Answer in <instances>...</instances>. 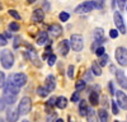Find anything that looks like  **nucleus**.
<instances>
[{
  "label": "nucleus",
  "mask_w": 127,
  "mask_h": 122,
  "mask_svg": "<svg viewBox=\"0 0 127 122\" xmlns=\"http://www.w3.org/2000/svg\"><path fill=\"white\" fill-rule=\"evenodd\" d=\"M0 62H1V66L6 70L12 69L13 64H14V56L12 54L10 50H3L0 52Z\"/></svg>",
  "instance_id": "obj_1"
},
{
  "label": "nucleus",
  "mask_w": 127,
  "mask_h": 122,
  "mask_svg": "<svg viewBox=\"0 0 127 122\" xmlns=\"http://www.w3.org/2000/svg\"><path fill=\"white\" fill-rule=\"evenodd\" d=\"M32 109V99L29 97H23L22 99H20L19 102V104H18V112H19V115H28L29 112Z\"/></svg>",
  "instance_id": "obj_2"
},
{
  "label": "nucleus",
  "mask_w": 127,
  "mask_h": 122,
  "mask_svg": "<svg viewBox=\"0 0 127 122\" xmlns=\"http://www.w3.org/2000/svg\"><path fill=\"white\" fill-rule=\"evenodd\" d=\"M27 80H28V79H27V75H26V74L17 73V74H12V75H10L8 81H10L13 85L20 88V87H24V85L27 84Z\"/></svg>",
  "instance_id": "obj_3"
},
{
  "label": "nucleus",
  "mask_w": 127,
  "mask_h": 122,
  "mask_svg": "<svg viewBox=\"0 0 127 122\" xmlns=\"http://www.w3.org/2000/svg\"><path fill=\"white\" fill-rule=\"evenodd\" d=\"M70 46L75 52H80L84 47V39L81 34H72L70 37Z\"/></svg>",
  "instance_id": "obj_4"
},
{
  "label": "nucleus",
  "mask_w": 127,
  "mask_h": 122,
  "mask_svg": "<svg viewBox=\"0 0 127 122\" xmlns=\"http://www.w3.org/2000/svg\"><path fill=\"white\" fill-rule=\"evenodd\" d=\"M116 60L122 66H127V48L117 47L116 48Z\"/></svg>",
  "instance_id": "obj_5"
},
{
  "label": "nucleus",
  "mask_w": 127,
  "mask_h": 122,
  "mask_svg": "<svg viewBox=\"0 0 127 122\" xmlns=\"http://www.w3.org/2000/svg\"><path fill=\"white\" fill-rule=\"evenodd\" d=\"M93 9H95V3L94 1H85V3H81L75 8V13L78 14H85L92 12Z\"/></svg>",
  "instance_id": "obj_6"
},
{
  "label": "nucleus",
  "mask_w": 127,
  "mask_h": 122,
  "mask_svg": "<svg viewBox=\"0 0 127 122\" xmlns=\"http://www.w3.org/2000/svg\"><path fill=\"white\" fill-rule=\"evenodd\" d=\"M113 20H114V23H116V27L120 29V32L125 34V33H126V27H125V24H123L122 15H121L118 12H114V14H113Z\"/></svg>",
  "instance_id": "obj_7"
},
{
  "label": "nucleus",
  "mask_w": 127,
  "mask_h": 122,
  "mask_svg": "<svg viewBox=\"0 0 127 122\" xmlns=\"http://www.w3.org/2000/svg\"><path fill=\"white\" fill-rule=\"evenodd\" d=\"M48 33H51V36L54 38H57L62 34V27L57 23H52L50 27H48Z\"/></svg>",
  "instance_id": "obj_8"
},
{
  "label": "nucleus",
  "mask_w": 127,
  "mask_h": 122,
  "mask_svg": "<svg viewBox=\"0 0 127 122\" xmlns=\"http://www.w3.org/2000/svg\"><path fill=\"white\" fill-rule=\"evenodd\" d=\"M116 97H117V104L121 108L127 109V95L125 94V92H116Z\"/></svg>",
  "instance_id": "obj_9"
},
{
  "label": "nucleus",
  "mask_w": 127,
  "mask_h": 122,
  "mask_svg": "<svg viewBox=\"0 0 127 122\" xmlns=\"http://www.w3.org/2000/svg\"><path fill=\"white\" fill-rule=\"evenodd\" d=\"M69 48H70V42H69V41H66V39H64V41H61V42L59 43V46H57V52L60 55H62V56H66L69 54Z\"/></svg>",
  "instance_id": "obj_10"
},
{
  "label": "nucleus",
  "mask_w": 127,
  "mask_h": 122,
  "mask_svg": "<svg viewBox=\"0 0 127 122\" xmlns=\"http://www.w3.org/2000/svg\"><path fill=\"white\" fill-rule=\"evenodd\" d=\"M116 79H117V83L122 88L127 89V78H126V75L122 70H116Z\"/></svg>",
  "instance_id": "obj_11"
},
{
  "label": "nucleus",
  "mask_w": 127,
  "mask_h": 122,
  "mask_svg": "<svg viewBox=\"0 0 127 122\" xmlns=\"http://www.w3.org/2000/svg\"><path fill=\"white\" fill-rule=\"evenodd\" d=\"M19 118V112L15 108H9L6 112V121L8 122H17Z\"/></svg>",
  "instance_id": "obj_12"
},
{
  "label": "nucleus",
  "mask_w": 127,
  "mask_h": 122,
  "mask_svg": "<svg viewBox=\"0 0 127 122\" xmlns=\"http://www.w3.org/2000/svg\"><path fill=\"white\" fill-rule=\"evenodd\" d=\"M93 36H94V41L98 43H103L105 42V38H104V30L102 28H95L93 30Z\"/></svg>",
  "instance_id": "obj_13"
},
{
  "label": "nucleus",
  "mask_w": 127,
  "mask_h": 122,
  "mask_svg": "<svg viewBox=\"0 0 127 122\" xmlns=\"http://www.w3.org/2000/svg\"><path fill=\"white\" fill-rule=\"evenodd\" d=\"M32 19H33V22L36 23H41V22H43V19H45V12L42 9H36L33 14H32Z\"/></svg>",
  "instance_id": "obj_14"
},
{
  "label": "nucleus",
  "mask_w": 127,
  "mask_h": 122,
  "mask_svg": "<svg viewBox=\"0 0 127 122\" xmlns=\"http://www.w3.org/2000/svg\"><path fill=\"white\" fill-rule=\"evenodd\" d=\"M37 45H50V39H48V33L42 30L39 32V34L37 36Z\"/></svg>",
  "instance_id": "obj_15"
},
{
  "label": "nucleus",
  "mask_w": 127,
  "mask_h": 122,
  "mask_svg": "<svg viewBox=\"0 0 127 122\" xmlns=\"http://www.w3.org/2000/svg\"><path fill=\"white\" fill-rule=\"evenodd\" d=\"M45 88L48 90V92H54V89L56 88V80L52 75H48L46 78V81H45Z\"/></svg>",
  "instance_id": "obj_16"
},
{
  "label": "nucleus",
  "mask_w": 127,
  "mask_h": 122,
  "mask_svg": "<svg viewBox=\"0 0 127 122\" xmlns=\"http://www.w3.org/2000/svg\"><path fill=\"white\" fill-rule=\"evenodd\" d=\"M5 93H9V94H13V95H18L19 93V88L13 85L10 81H8V83H5Z\"/></svg>",
  "instance_id": "obj_17"
},
{
  "label": "nucleus",
  "mask_w": 127,
  "mask_h": 122,
  "mask_svg": "<svg viewBox=\"0 0 127 122\" xmlns=\"http://www.w3.org/2000/svg\"><path fill=\"white\" fill-rule=\"evenodd\" d=\"M97 116L99 118V122H109V115H108V112L105 111V108L99 109Z\"/></svg>",
  "instance_id": "obj_18"
},
{
  "label": "nucleus",
  "mask_w": 127,
  "mask_h": 122,
  "mask_svg": "<svg viewBox=\"0 0 127 122\" xmlns=\"http://www.w3.org/2000/svg\"><path fill=\"white\" fill-rule=\"evenodd\" d=\"M87 120L88 122H98V116L95 113V111L93 108H88V112H87Z\"/></svg>",
  "instance_id": "obj_19"
},
{
  "label": "nucleus",
  "mask_w": 127,
  "mask_h": 122,
  "mask_svg": "<svg viewBox=\"0 0 127 122\" xmlns=\"http://www.w3.org/2000/svg\"><path fill=\"white\" fill-rule=\"evenodd\" d=\"M92 73L95 76H100L102 75V67L98 64V61H93V62H92Z\"/></svg>",
  "instance_id": "obj_20"
},
{
  "label": "nucleus",
  "mask_w": 127,
  "mask_h": 122,
  "mask_svg": "<svg viewBox=\"0 0 127 122\" xmlns=\"http://www.w3.org/2000/svg\"><path fill=\"white\" fill-rule=\"evenodd\" d=\"M80 103H79V113H80V116H85L87 115V112H88V104H87V100L85 99H81V100H79Z\"/></svg>",
  "instance_id": "obj_21"
},
{
  "label": "nucleus",
  "mask_w": 127,
  "mask_h": 122,
  "mask_svg": "<svg viewBox=\"0 0 127 122\" xmlns=\"http://www.w3.org/2000/svg\"><path fill=\"white\" fill-rule=\"evenodd\" d=\"M67 106V99L65 97H59L56 98V107L60 108V109H64V108H66Z\"/></svg>",
  "instance_id": "obj_22"
},
{
  "label": "nucleus",
  "mask_w": 127,
  "mask_h": 122,
  "mask_svg": "<svg viewBox=\"0 0 127 122\" xmlns=\"http://www.w3.org/2000/svg\"><path fill=\"white\" fill-rule=\"evenodd\" d=\"M89 100H90V103L93 106L99 104V94H98V92H92V93L89 94Z\"/></svg>",
  "instance_id": "obj_23"
},
{
  "label": "nucleus",
  "mask_w": 127,
  "mask_h": 122,
  "mask_svg": "<svg viewBox=\"0 0 127 122\" xmlns=\"http://www.w3.org/2000/svg\"><path fill=\"white\" fill-rule=\"evenodd\" d=\"M3 98L5 99V102H6L8 104H13L14 102H15V99H17V95H13V94H9V93H5Z\"/></svg>",
  "instance_id": "obj_24"
},
{
  "label": "nucleus",
  "mask_w": 127,
  "mask_h": 122,
  "mask_svg": "<svg viewBox=\"0 0 127 122\" xmlns=\"http://www.w3.org/2000/svg\"><path fill=\"white\" fill-rule=\"evenodd\" d=\"M48 93H50V92H48L45 87H38V89H37V94H38L41 98H46V97L48 95Z\"/></svg>",
  "instance_id": "obj_25"
},
{
  "label": "nucleus",
  "mask_w": 127,
  "mask_h": 122,
  "mask_svg": "<svg viewBox=\"0 0 127 122\" xmlns=\"http://www.w3.org/2000/svg\"><path fill=\"white\" fill-rule=\"evenodd\" d=\"M87 87V81L85 80H78L76 84H75V88H76V92H80V90H84Z\"/></svg>",
  "instance_id": "obj_26"
},
{
  "label": "nucleus",
  "mask_w": 127,
  "mask_h": 122,
  "mask_svg": "<svg viewBox=\"0 0 127 122\" xmlns=\"http://www.w3.org/2000/svg\"><path fill=\"white\" fill-rule=\"evenodd\" d=\"M99 57V61H98V64L100 65V66H105L108 64V55L107 54H103L102 56H98Z\"/></svg>",
  "instance_id": "obj_27"
},
{
  "label": "nucleus",
  "mask_w": 127,
  "mask_h": 122,
  "mask_svg": "<svg viewBox=\"0 0 127 122\" xmlns=\"http://www.w3.org/2000/svg\"><path fill=\"white\" fill-rule=\"evenodd\" d=\"M59 18H60L61 22H67L69 18H70V14H69L67 12H61L60 15H59Z\"/></svg>",
  "instance_id": "obj_28"
},
{
  "label": "nucleus",
  "mask_w": 127,
  "mask_h": 122,
  "mask_svg": "<svg viewBox=\"0 0 127 122\" xmlns=\"http://www.w3.org/2000/svg\"><path fill=\"white\" fill-rule=\"evenodd\" d=\"M19 29H20V27H19L18 23H15V22L9 23V30H12V32H18Z\"/></svg>",
  "instance_id": "obj_29"
},
{
  "label": "nucleus",
  "mask_w": 127,
  "mask_h": 122,
  "mask_svg": "<svg viewBox=\"0 0 127 122\" xmlns=\"http://www.w3.org/2000/svg\"><path fill=\"white\" fill-rule=\"evenodd\" d=\"M9 14L12 15L14 19H17V20H19L20 18H22V17H20V14L17 12V10H14V9H10V10H9Z\"/></svg>",
  "instance_id": "obj_30"
},
{
  "label": "nucleus",
  "mask_w": 127,
  "mask_h": 122,
  "mask_svg": "<svg viewBox=\"0 0 127 122\" xmlns=\"http://www.w3.org/2000/svg\"><path fill=\"white\" fill-rule=\"evenodd\" d=\"M74 73H75V67H74V65H70L67 67V76L70 79H74Z\"/></svg>",
  "instance_id": "obj_31"
},
{
  "label": "nucleus",
  "mask_w": 127,
  "mask_h": 122,
  "mask_svg": "<svg viewBox=\"0 0 127 122\" xmlns=\"http://www.w3.org/2000/svg\"><path fill=\"white\" fill-rule=\"evenodd\" d=\"M47 59H48V65L50 66H54V64L56 62V55L55 54H51Z\"/></svg>",
  "instance_id": "obj_32"
},
{
  "label": "nucleus",
  "mask_w": 127,
  "mask_h": 122,
  "mask_svg": "<svg viewBox=\"0 0 127 122\" xmlns=\"http://www.w3.org/2000/svg\"><path fill=\"white\" fill-rule=\"evenodd\" d=\"M103 54H105V48L103 46H99V47L95 48V55L97 56H102Z\"/></svg>",
  "instance_id": "obj_33"
},
{
  "label": "nucleus",
  "mask_w": 127,
  "mask_h": 122,
  "mask_svg": "<svg viewBox=\"0 0 127 122\" xmlns=\"http://www.w3.org/2000/svg\"><path fill=\"white\" fill-rule=\"evenodd\" d=\"M93 1L95 3V8H97V9H103L104 0H93Z\"/></svg>",
  "instance_id": "obj_34"
},
{
  "label": "nucleus",
  "mask_w": 127,
  "mask_h": 122,
  "mask_svg": "<svg viewBox=\"0 0 127 122\" xmlns=\"http://www.w3.org/2000/svg\"><path fill=\"white\" fill-rule=\"evenodd\" d=\"M80 100V94H79V92H75L72 95H71V102H74V103H76V102Z\"/></svg>",
  "instance_id": "obj_35"
},
{
  "label": "nucleus",
  "mask_w": 127,
  "mask_h": 122,
  "mask_svg": "<svg viewBox=\"0 0 127 122\" xmlns=\"http://www.w3.org/2000/svg\"><path fill=\"white\" fill-rule=\"evenodd\" d=\"M54 106H56V98L52 97V98H50L48 102H47V109H48L50 107H54Z\"/></svg>",
  "instance_id": "obj_36"
},
{
  "label": "nucleus",
  "mask_w": 127,
  "mask_h": 122,
  "mask_svg": "<svg viewBox=\"0 0 127 122\" xmlns=\"http://www.w3.org/2000/svg\"><path fill=\"white\" fill-rule=\"evenodd\" d=\"M112 112H113V115H118V104H117V102H112Z\"/></svg>",
  "instance_id": "obj_37"
},
{
  "label": "nucleus",
  "mask_w": 127,
  "mask_h": 122,
  "mask_svg": "<svg viewBox=\"0 0 127 122\" xmlns=\"http://www.w3.org/2000/svg\"><path fill=\"white\" fill-rule=\"evenodd\" d=\"M55 120H56V113L55 112H50L48 117H47V122H54Z\"/></svg>",
  "instance_id": "obj_38"
},
{
  "label": "nucleus",
  "mask_w": 127,
  "mask_h": 122,
  "mask_svg": "<svg viewBox=\"0 0 127 122\" xmlns=\"http://www.w3.org/2000/svg\"><path fill=\"white\" fill-rule=\"evenodd\" d=\"M6 102H5V99L4 98H0V112H3L5 108H6Z\"/></svg>",
  "instance_id": "obj_39"
},
{
  "label": "nucleus",
  "mask_w": 127,
  "mask_h": 122,
  "mask_svg": "<svg viewBox=\"0 0 127 122\" xmlns=\"http://www.w3.org/2000/svg\"><path fill=\"white\" fill-rule=\"evenodd\" d=\"M5 85V75L3 71H0V88H3Z\"/></svg>",
  "instance_id": "obj_40"
},
{
  "label": "nucleus",
  "mask_w": 127,
  "mask_h": 122,
  "mask_svg": "<svg viewBox=\"0 0 127 122\" xmlns=\"http://www.w3.org/2000/svg\"><path fill=\"white\" fill-rule=\"evenodd\" d=\"M116 1L118 3V6H120L121 10H123L125 6H126V4H127V0H116Z\"/></svg>",
  "instance_id": "obj_41"
},
{
  "label": "nucleus",
  "mask_w": 127,
  "mask_h": 122,
  "mask_svg": "<svg viewBox=\"0 0 127 122\" xmlns=\"http://www.w3.org/2000/svg\"><path fill=\"white\" fill-rule=\"evenodd\" d=\"M109 36H111V38H117V37H118V30L111 29V30H109Z\"/></svg>",
  "instance_id": "obj_42"
},
{
  "label": "nucleus",
  "mask_w": 127,
  "mask_h": 122,
  "mask_svg": "<svg viewBox=\"0 0 127 122\" xmlns=\"http://www.w3.org/2000/svg\"><path fill=\"white\" fill-rule=\"evenodd\" d=\"M5 45H8L6 38L4 37V34H0V46H5Z\"/></svg>",
  "instance_id": "obj_43"
},
{
  "label": "nucleus",
  "mask_w": 127,
  "mask_h": 122,
  "mask_svg": "<svg viewBox=\"0 0 127 122\" xmlns=\"http://www.w3.org/2000/svg\"><path fill=\"white\" fill-rule=\"evenodd\" d=\"M48 9H50V4H48V1L47 0H43V12H48Z\"/></svg>",
  "instance_id": "obj_44"
},
{
  "label": "nucleus",
  "mask_w": 127,
  "mask_h": 122,
  "mask_svg": "<svg viewBox=\"0 0 127 122\" xmlns=\"http://www.w3.org/2000/svg\"><path fill=\"white\" fill-rule=\"evenodd\" d=\"M109 90H111V94H113V95H114L116 90H114V88H113V81H109Z\"/></svg>",
  "instance_id": "obj_45"
},
{
  "label": "nucleus",
  "mask_w": 127,
  "mask_h": 122,
  "mask_svg": "<svg viewBox=\"0 0 127 122\" xmlns=\"http://www.w3.org/2000/svg\"><path fill=\"white\" fill-rule=\"evenodd\" d=\"M19 42H20V38H19V37H15V38H14V47H15V48L19 46Z\"/></svg>",
  "instance_id": "obj_46"
},
{
  "label": "nucleus",
  "mask_w": 127,
  "mask_h": 122,
  "mask_svg": "<svg viewBox=\"0 0 127 122\" xmlns=\"http://www.w3.org/2000/svg\"><path fill=\"white\" fill-rule=\"evenodd\" d=\"M102 100H103L102 103H103V106H104V108H105V107L108 106V99H107V97H103V99H102Z\"/></svg>",
  "instance_id": "obj_47"
},
{
  "label": "nucleus",
  "mask_w": 127,
  "mask_h": 122,
  "mask_svg": "<svg viewBox=\"0 0 127 122\" xmlns=\"http://www.w3.org/2000/svg\"><path fill=\"white\" fill-rule=\"evenodd\" d=\"M90 74H92L90 71H87V80H88V81L92 80V75H90ZM87 80H85V81H87Z\"/></svg>",
  "instance_id": "obj_48"
},
{
  "label": "nucleus",
  "mask_w": 127,
  "mask_h": 122,
  "mask_svg": "<svg viewBox=\"0 0 127 122\" xmlns=\"http://www.w3.org/2000/svg\"><path fill=\"white\" fill-rule=\"evenodd\" d=\"M4 37H5V38H10V37H12V34H10L9 32H5V34H4Z\"/></svg>",
  "instance_id": "obj_49"
},
{
  "label": "nucleus",
  "mask_w": 127,
  "mask_h": 122,
  "mask_svg": "<svg viewBox=\"0 0 127 122\" xmlns=\"http://www.w3.org/2000/svg\"><path fill=\"white\" fill-rule=\"evenodd\" d=\"M114 5H116V0H112V8L114 9Z\"/></svg>",
  "instance_id": "obj_50"
},
{
  "label": "nucleus",
  "mask_w": 127,
  "mask_h": 122,
  "mask_svg": "<svg viewBox=\"0 0 127 122\" xmlns=\"http://www.w3.org/2000/svg\"><path fill=\"white\" fill-rule=\"evenodd\" d=\"M36 0H27V3H29V4H32V3H34Z\"/></svg>",
  "instance_id": "obj_51"
},
{
  "label": "nucleus",
  "mask_w": 127,
  "mask_h": 122,
  "mask_svg": "<svg viewBox=\"0 0 127 122\" xmlns=\"http://www.w3.org/2000/svg\"><path fill=\"white\" fill-rule=\"evenodd\" d=\"M56 122H64V120H62V118H57Z\"/></svg>",
  "instance_id": "obj_52"
},
{
  "label": "nucleus",
  "mask_w": 127,
  "mask_h": 122,
  "mask_svg": "<svg viewBox=\"0 0 127 122\" xmlns=\"http://www.w3.org/2000/svg\"><path fill=\"white\" fill-rule=\"evenodd\" d=\"M0 122H5V121H4V120H1V118H0Z\"/></svg>",
  "instance_id": "obj_53"
},
{
  "label": "nucleus",
  "mask_w": 127,
  "mask_h": 122,
  "mask_svg": "<svg viewBox=\"0 0 127 122\" xmlns=\"http://www.w3.org/2000/svg\"><path fill=\"white\" fill-rule=\"evenodd\" d=\"M23 122H29V121H23Z\"/></svg>",
  "instance_id": "obj_54"
},
{
  "label": "nucleus",
  "mask_w": 127,
  "mask_h": 122,
  "mask_svg": "<svg viewBox=\"0 0 127 122\" xmlns=\"http://www.w3.org/2000/svg\"><path fill=\"white\" fill-rule=\"evenodd\" d=\"M0 8H1V4H0Z\"/></svg>",
  "instance_id": "obj_55"
},
{
  "label": "nucleus",
  "mask_w": 127,
  "mask_h": 122,
  "mask_svg": "<svg viewBox=\"0 0 127 122\" xmlns=\"http://www.w3.org/2000/svg\"><path fill=\"white\" fill-rule=\"evenodd\" d=\"M114 122H118V121H114Z\"/></svg>",
  "instance_id": "obj_56"
},
{
  "label": "nucleus",
  "mask_w": 127,
  "mask_h": 122,
  "mask_svg": "<svg viewBox=\"0 0 127 122\" xmlns=\"http://www.w3.org/2000/svg\"><path fill=\"white\" fill-rule=\"evenodd\" d=\"M126 9H127V6H126Z\"/></svg>",
  "instance_id": "obj_57"
}]
</instances>
